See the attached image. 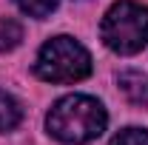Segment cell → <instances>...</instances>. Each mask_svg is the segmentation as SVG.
I'll return each mask as SVG.
<instances>
[{
    "label": "cell",
    "instance_id": "6da1fadb",
    "mask_svg": "<svg viewBox=\"0 0 148 145\" xmlns=\"http://www.w3.org/2000/svg\"><path fill=\"white\" fill-rule=\"evenodd\" d=\"M106 122H108V114L103 103L86 94H69L57 100L46 117L49 134L69 145H83L97 140L106 131Z\"/></svg>",
    "mask_w": 148,
    "mask_h": 145
},
{
    "label": "cell",
    "instance_id": "7a4b0ae2",
    "mask_svg": "<svg viewBox=\"0 0 148 145\" xmlns=\"http://www.w3.org/2000/svg\"><path fill=\"white\" fill-rule=\"evenodd\" d=\"M103 43L117 54H137L148 43V9L134 0L114 3L100 26Z\"/></svg>",
    "mask_w": 148,
    "mask_h": 145
},
{
    "label": "cell",
    "instance_id": "3957f363",
    "mask_svg": "<svg viewBox=\"0 0 148 145\" xmlns=\"http://www.w3.org/2000/svg\"><path fill=\"white\" fill-rule=\"evenodd\" d=\"M34 71L46 83H77L91 74V54L74 37H51L37 54Z\"/></svg>",
    "mask_w": 148,
    "mask_h": 145
},
{
    "label": "cell",
    "instance_id": "277c9868",
    "mask_svg": "<svg viewBox=\"0 0 148 145\" xmlns=\"http://www.w3.org/2000/svg\"><path fill=\"white\" fill-rule=\"evenodd\" d=\"M120 88L134 105H148V77L140 71H123L120 74Z\"/></svg>",
    "mask_w": 148,
    "mask_h": 145
},
{
    "label": "cell",
    "instance_id": "5b68a950",
    "mask_svg": "<svg viewBox=\"0 0 148 145\" xmlns=\"http://www.w3.org/2000/svg\"><path fill=\"white\" fill-rule=\"evenodd\" d=\"M23 120V105L9 94V91H0V134L3 131H14Z\"/></svg>",
    "mask_w": 148,
    "mask_h": 145
},
{
    "label": "cell",
    "instance_id": "8992f818",
    "mask_svg": "<svg viewBox=\"0 0 148 145\" xmlns=\"http://www.w3.org/2000/svg\"><path fill=\"white\" fill-rule=\"evenodd\" d=\"M23 40V26L12 17H0V54L17 49Z\"/></svg>",
    "mask_w": 148,
    "mask_h": 145
},
{
    "label": "cell",
    "instance_id": "52a82bcc",
    "mask_svg": "<svg viewBox=\"0 0 148 145\" xmlns=\"http://www.w3.org/2000/svg\"><path fill=\"white\" fill-rule=\"evenodd\" d=\"M20 12H26L29 17H49L57 9L60 0H14Z\"/></svg>",
    "mask_w": 148,
    "mask_h": 145
},
{
    "label": "cell",
    "instance_id": "ba28073f",
    "mask_svg": "<svg viewBox=\"0 0 148 145\" xmlns=\"http://www.w3.org/2000/svg\"><path fill=\"white\" fill-rule=\"evenodd\" d=\"M111 145H148V131H143V128H123L111 140Z\"/></svg>",
    "mask_w": 148,
    "mask_h": 145
}]
</instances>
